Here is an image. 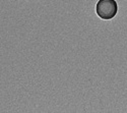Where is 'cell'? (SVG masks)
<instances>
[{
	"label": "cell",
	"instance_id": "obj_1",
	"mask_svg": "<svg viewBox=\"0 0 127 113\" xmlns=\"http://www.w3.org/2000/svg\"><path fill=\"white\" fill-rule=\"evenodd\" d=\"M118 11L116 0H99L96 5V12L102 19H112Z\"/></svg>",
	"mask_w": 127,
	"mask_h": 113
}]
</instances>
